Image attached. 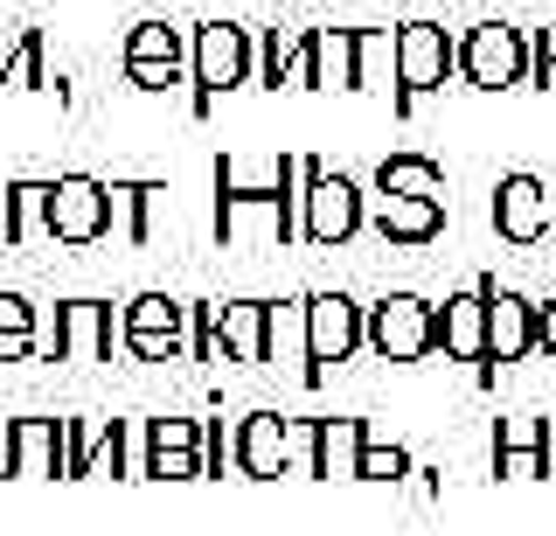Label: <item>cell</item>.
Instances as JSON below:
<instances>
[{"mask_svg": "<svg viewBox=\"0 0 556 536\" xmlns=\"http://www.w3.org/2000/svg\"><path fill=\"white\" fill-rule=\"evenodd\" d=\"M216 237L243 245V237H265L286 251L300 237V153H278L265 175H243L237 153L216 161Z\"/></svg>", "mask_w": 556, "mask_h": 536, "instance_id": "6da1fadb", "label": "cell"}, {"mask_svg": "<svg viewBox=\"0 0 556 536\" xmlns=\"http://www.w3.org/2000/svg\"><path fill=\"white\" fill-rule=\"evenodd\" d=\"M257 77V36L243 22H202V28H188V112L208 119L216 112V98L223 91H237V84H251Z\"/></svg>", "mask_w": 556, "mask_h": 536, "instance_id": "7a4b0ae2", "label": "cell"}, {"mask_svg": "<svg viewBox=\"0 0 556 536\" xmlns=\"http://www.w3.org/2000/svg\"><path fill=\"white\" fill-rule=\"evenodd\" d=\"M362 230H369V196H362L341 167H320L313 153H300V237L320 245V251H334Z\"/></svg>", "mask_w": 556, "mask_h": 536, "instance_id": "3957f363", "label": "cell"}, {"mask_svg": "<svg viewBox=\"0 0 556 536\" xmlns=\"http://www.w3.org/2000/svg\"><path fill=\"white\" fill-rule=\"evenodd\" d=\"M445 77H459V36L445 22H404L396 28V112H410Z\"/></svg>", "mask_w": 556, "mask_h": 536, "instance_id": "277c9868", "label": "cell"}, {"mask_svg": "<svg viewBox=\"0 0 556 536\" xmlns=\"http://www.w3.org/2000/svg\"><path fill=\"white\" fill-rule=\"evenodd\" d=\"M369 349L382 362L439 356V307L425 292H382V300H369Z\"/></svg>", "mask_w": 556, "mask_h": 536, "instance_id": "5b68a950", "label": "cell"}, {"mask_svg": "<svg viewBox=\"0 0 556 536\" xmlns=\"http://www.w3.org/2000/svg\"><path fill=\"white\" fill-rule=\"evenodd\" d=\"M459 77L473 91H515V84H529V28L473 22L459 36Z\"/></svg>", "mask_w": 556, "mask_h": 536, "instance_id": "8992f818", "label": "cell"}, {"mask_svg": "<svg viewBox=\"0 0 556 536\" xmlns=\"http://www.w3.org/2000/svg\"><path fill=\"white\" fill-rule=\"evenodd\" d=\"M49 237L70 251L104 245L112 237V188L98 175H56L49 182Z\"/></svg>", "mask_w": 556, "mask_h": 536, "instance_id": "52a82bcc", "label": "cell"}, {"mask_svg": "<svg viewBox=\"0 0 556 536\" xmlns=\"http://www.w3.org/2000/svg\"><path fill=\"white\" fill-rule=\"evenodd\" d=\"M118 341L139 362H181L188 356V300H167V292L126 300L118 307Z\"/></svg>", "mask_w": 556, "mask_h": 536, "instance_id": "ba28073f", "label": "cell"}, {"mask_svg": "<svg viewBox=\"0 0 556 536\" xmlns=\"http://www.w3.org/2000/svg\"><path fill=\"white\" fill-rule=\"evenodd\" d=\"M306 341H313V376H327V362L369 349V307L348 292H306Z\"/></svg>", "mask_w": 556, "mask_h": 536, "instance_id": "9c48e42d", "label": "cell"}, {"mask_svg": "<svg viewBox=\"0 0 556 536\" xmlns=\"http://www.w3.org/2000/svg\"><path fill=\"white\" fill-rule=\"evenodd\" d=\"M494 230L508 245H543V237H556V188L543 175H501L494 182Z\"/></svg>", "mask_w": 556, "mask_h": 536, "instance_id": "30bf717a", "label": "cell"}, {"mask_svg": "<svg viewBox=\"0 0 556 536\" xmlns=\"http://www.w3.org/2000/svg\"><path fill=\"white\" fill-rule=\"evenodd\" d=\"M480 286H486V362H480V376H494V362L508 370V362L535 356V300L501 286V279H480Z\"/></svg>", "mask_w": 556, "mask_h": 536, "instance_id": "8fae6325", "label": "cell"}, {"mask_svg": "<svg viewBox=\"0 0 556 536\" xmlns=\"http://www.w3.org/2000/svg\"><path fill=\"white\" fill-rule=\"evenodd\" d=\"M230 474L243 481H278L292 466V419L286 411H243L237 432H230Z\"/></svg>", "mask_w": 556, "mask_h": 536, "instance_id": "7c38bea8", "label": "cell"}, {"mask_svg": "<svg viewBox=\"0 0 556 536\" xmlns=\"http://www.w3.org/2000/svg\"><path fill=\"white\" fill-rule=\"evenodd\" d=\"M112 341H118L112 300H63L56 307V335H49L56 362H112Z\"/></svg>", "mask_w": 556, "mask_h": 536, "instance_id": "4fadbf2b", "label": "cell"}, {"mask_svg": "<svg viewBox=\"0 0 556 536\" xmlns=\"http://www.w3.org/2000/svg\"><path fill=\"white\" fill-rule=\"evenodd\" d=\"M369 230L382 237V245H439V237H445V202L376 188V196H369Z\"/></svg>", "mask_w": 556, "mask_h": 536, "instance_id": "5bb4252c", "label": "cell"}, {"mask_svg": "<svg viewBox=\"0 0 556 536\" xmlns=\"http://www.w3.org/2000/svg\"><path fill=\"white\" fill-rule=\"evenodd\" d=\"M439 349L452 362H486V286H459L439 307Z\"/></svg>", "mask_w": 556, "mask_h": 536, "instance_id": "9a60e30c", "label": "cell"}, {"mask_svg": "<svg viewBox=\"0 0 556 536\" xmlns=\"http://www.w3.org/2000/svg\"><path fill=\"white\" fill-rule=\"evenodd\" d=\"M118 474V419H63V481Z\"/></svg>", "mask_w": 556, "mask_h": 536, "instance_id": "2e32d148", "label": "cell"}, {"mask_svg": "<svg viewBox=\"0 0 556 536\" xmlns=\"http://www.w3.org/2000/svg\"><path fill=\"white\" fill-rule=\"evenodd\" d=\"M362 446H369V425L362 419H313V474L320 481H355L362 474Z\"/></svg>", "mask_w": 556, "mask_h": 536, "instance_id": "e0dca14e", "label": "cell"}, {"mask_svg": "<svg viewBox=\"0 0 556 536\" xmlns=\"http://www.w3.org/2000/svg\"><path fill=\"white\" fill-rule=\"evenodd\" d=\"M265 362H286L300 384H320V376H313V341H306V300H271V321H265Z\"/></svg>", "mask_w": 556, "mask_h": 536, "instance_id": "ac0fdd59", "label": "cell"}, {"mask_svg": "<svg viewBox=\"0 0 556 536\" xmlns=\"http://www.w3.org/2000/svg\"><path fill=\"white\" fill-rule=\"evenodd\" d=\"M153 481H202V419H153Z\"/></svg>", "mask_w": 556, "mask_h": 536, "instance_id": "d6986e66", "label": "cell"}, {"mask_svg": "<svg viewBox=\"0 0 556 536\" xmlns=\"http://www.w3.org/2000/svg\"><path fill=\"white\" fill-rule=\"evenodd\" d=\"M265 321L271 300H223L216 307V341L230 362H265Z\"/></svg>", "mask_w": 556, "mask_h": 536, "instance_id": "ffe728a7", "label": "cell"}, {"mask_svg": "<svg viewBox=\"0 0 556 536\" xmlns=\"http://www.w3.org/2000/svg\"><path fill=\"white\" fill-rule=\"evenodd\" d=\"M63 474V419H14V481Z\"/></svg>", "mask_w": 556, "mask_h": 536, "instance_id": "44dd1931", "label": "cell"}, {"mask_svg": "<svg viewBox=\"0 0 556 536\" xmlns=\"http://www.w3.org/2000/svg\"><path fill=\"white\" fill-rule=\"evenodd\" d=\"M112 188V237L118 245H147L153 237V202L167 196V182H104Z\"/></svg>", "mask_w": 556, "mask_h": 536, "instance_id": "7402d4cb", "label": "cell"}, {"mask_svg": "<svg viewBox=\"0 0 556 536\" xmlns=\"http://www.w3.org/2000/svg\"><path fill=\"white\" fill-rule=\"evenodd\" d=\"M376 188H396V196H431L445 202V167L431 153H382L376 161Z\"/></svg>", "mask_w": 556, "mask_h": 536, "instance_id": "603a6c76", "label": "cell"}, {"mask_svg": "<svg viewBox=\"0 0 556 536\" xmlns=\"http://www.w3.org/2000/svg\"><path fill=\"white\" fill-rule=\"evenodd\" d=\"M355 91L396 98V28H355Z\"/></svg>", "mask_w": 556, "mask_h": 536, "instance_id": "cb8c5ba5", "label": "cell"}, {"mask_svg": "<svg viewBox=\"0 0 556 536\" xmlns=\"http://www.w3.org/2000/svg\"><path fill=\"white\" fill-rule=\"evenodd\" d=\"M49 71H42V28H22L8 49H0V91H42Z\"/></svg>", "mask_w": 556, "mask_h": 536, "instance_id": "d4e9b609", "label": "cell"}, {"mask_svg": "<svg viewBox=\"0 0 556 536\" xmlns=\"http://www.w3.org/2000/svg\"><path fill=\"white\" fill-rule=\"evenodd\" d=\"M35 349H42V335H35V300L0 292V362H28Z\"/></svg>", "mask_w": 556, "mask_h": 536, "instance_id": "484cf974", "label": "cell"}, {"mask_svg": "<svg viewBox=\"0 0 556 536\" xmlns=\"http://www.w3.org/2000/svg\"><path fill=\"white\" fill-rule=\"evenodd\" d=\"M126 63H188V36L174 22H132L126 28Z\"/></svg>", "mask_w": 556, "mask_h": 536, "instance_id": "4316f807", "label": "cell"}, {"mask_svg": "<svg viewBox=\"0 0 556 536\" xmlns=\"http://www.w3.org/2000/svg\"><path fill=\"white\" fill-rule=\"evenodd\" d=\"M118 474L153 481V419H118Z\"/></svg>", "mask_w": 556, "mask_h": 536, "instance_id": "83f0119b", "label": "cell"}, {"mask_svg": "<svg viewBox=\"0 0 556 536\" xmlns=\"http://www.w3.org/2000/svg\"><path fill=\"white\" fill-rule=\"evenodd\" d=\"M28 237H49V182H14V245Z\"/></svg>", "mask_w": 556, "mask_h": 536, "instance_id": "f1b7e54d", "label": "cell"}, {"mask_svg": "<svg viewBox=\"0 0 556 536\" xmlns=\"http://www.w3.org/2000/svg\"><path fill=\"white\" fill-rule=\"evenodd\" d=\"M410 466H417V460H410L396 439L382 446L376 432H369V446H362V474H355V481H390V488H396V481H410Z\"/></svg>", "mask_w": 556, "mask_h": 536, "instance_id": "f546056e", "label": "cell"}, {"mask_svg": "<svg viewBox=\"0 0 556 536\" xmlns=\"http://www.w3.org/2000/svg\"><path fill=\"white\" fill-rule=\"evenodd\" d=\"M292 42H300V36H278V28H265V36H257V84H265V91H278V84H286Z\"/></svg>", "mask_w": 556, "mask_h": 536, "instance_id": "4dcf8cb0", "label": "cell"}, {"mask_svg": "<svg viewBox=\"0 0 556 536\" xmlns=\"http://www.w3.org/2000/svg\"><path fill=\"white\" fill-rule=\"evenodd\" d=\"M132 91H174V84H188V63H126Z\"/></svg>", "mask_w": 556, "mask_h": 536, "instance_id": "1f68e13d", "label": "cell"}, {"mask_svg": "<svg viewBox=\"0 0 556 536\" xmlns=\"http://www.w3.org/2000/svg\"><path fill=\"white\" fill-rule=\"evenodd\" d=\"M223 466H237L230 439H223V419H202V481H223Z\"/></svg>", "mask_w": 556, "mask_h": 536, "instance_id": "d6a6232c", "label": "cell"}, {"mask_svg": "<svg viewBox=\"0 0 556 536\" xmlns=\"http://www.w3.org/2000/svg\"><path fill=\"white\" fill-rule=\"evenodd\" d=\"M529 84H556V28L529 36Z\"/></svg>", "mask_w": 556, "mask_h": 536, "instance_id": "836d02e7", "label": "cell"}, {"mask_svg": "<svg viewBox=\"0 0 556 536\" xmlns=\"http://www.w3.org/2000/svg\"><path fill=\"white\" fill-rule=\"evenodd\" d=\"M535 356L556 362V292H549V300H535Z\"/></svg>", "mask_w": 556, "mask_h": 536, "instance_id": "e575fe53", "label": "cell"}, {"mask_svg": "<svg viewBox=\"0 0 556 536\" xmlns=\"http://www.w3.org/2000/svg\"><path fill=\"white\" fill-rule=\"evenodd\" d=\"M0 245H14V182H0Z\"/></svg>", "mask_w": 556, "mask_h": 536, "instance_id": "d590c367", "label": "cell"}, {"mask_svg": "<svg viewBox=\"0 0 556 536\" xmlns=\"http://www.w3.org/2000/svg\"><path fill=\"white\" fill-rule=\"evenodd\" d=\"M0 481H14V419H0Z\"/></svg>", "mask_w": 556, "mask_h": 536, "instance_id": "8d00e7d4", "label": "cell"}, {"mask_svg": "<svg viewBox=\"0 0 556 536\" xmlns=\"http://www.w3.org/2000/svg\"><path fill=\"white\" fill-rule=\"evenodd\" d=\"M0 49H8V42H0Z\"/></svg>", "mask_w": 556, "mask_h": 536, "instance_id": "74e56055", "label": "cell"}]
</instances>
